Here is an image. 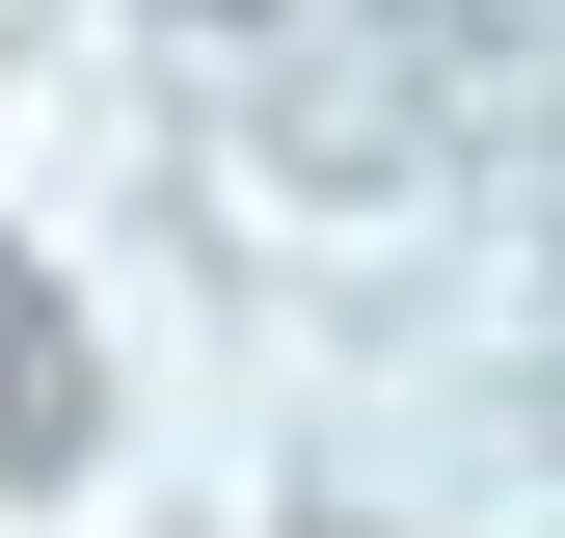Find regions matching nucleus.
<instances>
[{
    "mask_svg": "<svg viewBox=\"0 0 565 538\" xmlns=\"http://www.w3.org/2000/svg\"><path fill=\"white\" fill-rule=\"evenodd\" d=\"M82 458H108V377H82V297H54V269L28 243H0V485H82Z\"/></svg>",
    "mask_w": 565,
    "mask_h": 538,
    "instance_id": "f257e3e1",
    "label": "nucleus"
},
{
    "mask_svg": "<svg viewBox=\"0 0 565 538\" xmlns=\"http://www.w3.org/2000/svg\"><path fill=\"white\" fill-rule=\"evenodd\" d=\"M216 28H243V0H216Z\"/></svg>",
    "mask_w": 565,
    "mask_h": 538,
    "instance_id": "f03ea898",
    "label": "nucleus"
}]
</instances>
